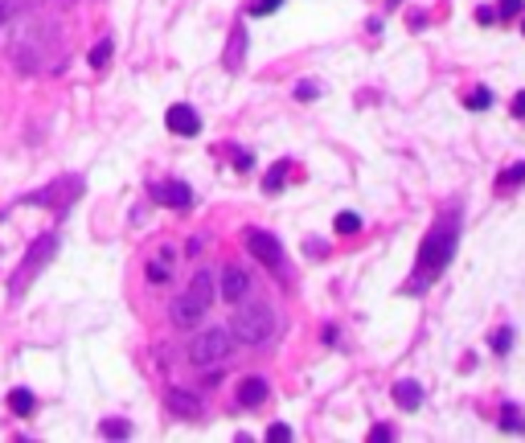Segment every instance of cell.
<instances>
[{"mask_svg": "<svg viewBox=\"0 0 525 443\" xmlns=\"http://www.w3.org/2000/svg\"><path fill=\"white\" fill-rule=\"evenodd\" d=\"M185 295H193L197 304H201V308H210V300H213V275L210 271H197L193 275V283H189V292Z\"/></svg>", "mask_w": 525, "mask_h": 443, "instance_id": "cell-15", "label": "cell"}, {"mask_svg": "<svg viewBox=\"0 0 525 443\" xmlns=\"http://www.w3.org/2000/svg\"><path fill=\"white\" fill-rule=\"evenodd\" d=\"M246 246H250V255H255L262 267L283 271V250H279L275 234H267V230H246Z\"/></svg>", "mask_w": 525, "mask_h": 443, "instance_id": "cell-5", "label": "cell"}, {"mask_svg": "<svg viewBox=\"0 0 525 443\" xmlns=\"http://www.w3.org/2000/svg\"><path fill=\"white\" fill-rule=\"evenodd\" d=\"M394 402H398V407L402 410H419L423 407V386H419V382H394Z\"/></svg>", "mask_w": 525, "mask_h": 443, "instance_id": "cell-11", "label": "cell"}, {"mask_svg": "<svg viewBox=\"0 0 525 443\" xmlns=\"http://www.w3.org/2000/svg\"><path fill=\"white\" fill-rule=\"evenodd\" d=\"M267 439H275V443H287V439H292V431H287L283 423H275L271 431H267Z\"/></svg>", "mask_w": 525, "mask_h": 443, "instance_id": "cell-29", "label": "cell"}, {"mask_svg": "<svg viewBox=\"0 0 525 443\" xmlns=\"http://www.w3.org/2000/svg\"><path fill=\"white\" fill-rule=\"evenodd\" d=\"M464 107H468V111H484V107H492V91H489V86L468 91V95H464Z\"/></svg>", "mask_w": 525, "mask_h": 443, "instance_id": "cell-17", "label": "cell"}, {"mask_svg": "<svg viewBox=\"0 0 525 443\" xmlns=\"http://www.w3.org/2000/svg\"><path fill=\"white\" fill-rule=\"evenodd\" d=\"M9 16H13V0H0V25H4Z\"/></svg>", "mask_w": 525, "mask_h": 443, "instance_id": "cell-33", "label": "cell"}, {"mask_svg": "<svg viewBox=\"0 0 525 443\" xmlns=\"http://www.w3.org/2000/svg\"><path fill=\"white\" fill-rule=\"evenodd\" d=\"M164 123H168L173 136H197V131H201V115H197L189 103H177V107H168Z\"/></svg>", "mask_w": 525, "mask_h": 443, "instance_id": "cell-6", "label": "cell"}, {"mask_svg": "<svg viewBox=\"0 0 525 443\" xmlns=\"http://www.w3.org/2000/svg\"><path fill=\"white\" fill-rule=\"evenodd\" d=\"M58 185H62V189H46V193H33V197H25V201H29V205H66V201H70V197H78V180L70 177V180H58Z\"/></svg>", "mask_w": 525, "mask_h": 443, "instance_id": "cell-8", "label": "cell"}, {"mask_svg": "<svg viewBox=\"0 0 525 443\" xmlns=\"http://www.w3.org/2000/svg\"><path fill=\"white\" fill-rule=\"evenodd\" d=\"M168 259H173V250L164 246V250H160V259H156V263H148V279H152V283H164V279H168Z\"/></svg>", "mask_w": 525, "mask_h": 443, "instance_id": "cell-18", "label": "cell"}, {"mask_svg": "<svg viewBox=\"0 0 525 443\" xmlns=\"http://www.w3.org/2000/svg\"><path fill=\"white\" fill-rule=\"evenodd\" d=\"M243 58H246V29L243 25H234V33H230V46H226V70H238L243 66Z\"/></svg>", "mask_w": 525, "mask_h": 443, "instance_id": "cell-13", "label": "cell"}, {"mask_svg": "<svg viewBox=\"0 0 525 443\" xmlns=\"http://www.w3.org/2000/svg\"><path fill=\"white\" fill-rule=\"evenodd\" d=\"M357 230H361V213H353V210L337 213V234H357Z\"/></svg>", "mask_w": 525, "mask_h": 443, "instance_id": "cell-21", "label": "cell"}, {"mask_svg": "<svg viewBox=\"0 0 525 443\" xmlns=\"http://www.w3.org/2000/svg\"><path fill=\"white\" fill-rule=\"evenodd\" d=\"M111 41H98V46L95 49H91V66H95V70H103V66H107V62H111Z\"/></svg>", "mask_w": 525, "mask_h": 443, "instance_id": "cell-24", "label": "cell"}, {"mask_svg": "<svg viewBox=\"0 0 525 443\" xmlns=\"http://www.w3.org/2000/svg\"><path fill=\"white\" fill-rule=\"evenodd\" d=\"M509 345H513V328H496V332H492V353H501V357H505Z\"/></svg>", "mask_w": 525, "mask_h": 443, "instance_id": "cell-25", "label": "cell"}, {"mask_svg": "<svg viewBox=\"0 0 525 443\" xmlns=\"http://www.w3.org/2000/svg\"><path fill=\"white\" fill-rule=\"evenodd\" d=\"M501 427H505V431H525V414L517 407H505L501 410Z\"/></svg>", "mask_w": 525, "mask_h": 443, "instance_id": "cell-22", "label": "cell"}, {"mask_svg": "<svg viewBox=\"0 0 525 443\" xmlns=\"http://www.w3.org/2000/svg\"><path fill=\"white\" fill-rule=\"evenodd\" d=\"M98 431H103L107 439H123V435H131V423H123V419H107Z\"/></svg>", "mask_w": 525, "mask_h": 443, "instance_id": "cell-23", "label": "cell"}, {"mask_svg": "<svg viewBox=\"0 0 525 443\" xmlns=\"http://www.w3.org/2000/svg\"><path fill=\"white\" fill-rule=\"evenodd\" d=\"M230 357V332L226 328H210L201 332L193 345H189V361L193 365H218V361Z\"/></svg>", "mask_w": 525, "mask_h": 443, "instance_id": "cell-4", "label": "cell"}, {"mask_svg": "<svg viewBox=\"0 0 525 443\" xmlns=\"http://www.w3.org/2000/svg\"><path fill=\"white\" fill-rule=\"evenodd\" d=\"M316 95H320V86H316V82H300V86H295V98H304V103L316 98Z\"/></svg>", "mask_w": 525, "mask_h": 443, "instance_id": "cell-28", "label": "cell"}, {"mask_svg": "<svg viewBox=\"0 0 525 443\" xmlns=\"http://www.w3.org/2000/svg\"><path fill=\"white\" fill-rule=\"evenodd\" d=\"M456 246H459V218L456 213H447V218H439V226L423 238V246H419V263H414L410 287L419 292V287H427L431 279H439L443 267H447L452 255H456Z\"/></svg>", "mask_w": 525, "mask_h": 443, "instance_id": "cell-1", "label": "cell"}, {"mask_svg": "<svg viewBox=\"0 0 525 443\" xmlns=\"http://www.w3.org/2000/svg\"><path fill=\"white\" fill-rule=\"evenodd\" d=\"M279 4H283V0H250V9H246V13H250V16H267V13H275Z\"/></svg>", "mask_w": 525, "mask_h": 443, "instance_id": "cell-26", "label": "cell"}, {"mask_svg": "<svg viewBox=\"0 0 525 443\" xmlns=\"http://www.w3.org/2000/svg\"><path fill=\"white\" fill-rule=\"evenodd\" d=\"M476 21H480V25H492V21H501V16H496V9L484 4V9H476Z\"/></svg>", "mask_w": 525, "mask_h": 443, "instance_id": "cell-31", "label": "cell"}, {"mask_svg": "<svg viewBox=\"0 0 525 443\" xmlns=\"http://www.w3.org/2000/svg\"><path fill=\"white\" fill-rule=\"evenodd\" d=\"M271 328H275V316H271L267 304H255V308H243L230 316V332L246 345H262L271 337Z\"/></svg>", "mask_w": 525, "mask_h": 443, "instance_id": "cell-3", "label": "cell"}, {"mask_svg": "<svg viewBox=\"0 0 525 443\" xmlns=\"http://www.w3.org/2000/svg\"><path fill=\"white\" fill-rule=\"evenodd\" d=\"M53 250H58V238H53V234H41V238L29 246V255L21 259V267L13 271V283H9V292H13V295H25V292H29V283L41 275V267L53 259Z\"/></svg>", "mask_w": 525, "mask_h": 443, "instance_id": "cell-2", "label": "cell"}, {"mask_svg": "<svg viewBox=\"0 0 525 443\" xmlns=\"http://www.w3.org/2000/svg\"><path fill=\"white\" fill-rule=\"evenodd\" d=\"M267 398V382L262 377H243L238 382V407H262Z\"/></svg>", "mask_w": 525, "mask_h": 443, "instance_id": "cell-12", "label": "cell"}, {"mask_svg": "<svg viewBox=\"0 0 525 443\" xmlns=\"http://www.w3.org/2000/svg\"><path fill=\"white\" fill-rule=\"evenodd\" d=\"M201 316H205V308L197 304L193 295H180L177 304H173V325H177V328H193Z\"/></svg>", "mask_w": 525, "mask_h": 443, "instance_id": "cell-9", "label": "cell"}, {"mask_svg": "<svg viewBox=\"0 0 525 443\" xmlns=\"http://www.w3.org/2000/svg\"><path fill=\"white\" fill-rule=\"evenodd\" d=\"M369 439H374V443H382V439H394V427H386V423H377L374 431H369Z\"/></svg>", "mask_w": 525, "mask_h": 443, "instance_id": "cell-30", "label": "cell"}, {"mask_svg": "<svg viewBox=\"0 0 525 443\" xmlns=\"http://www.w3.org/2000/svg\"><path fill=\"white\" fill-rule=\"evenodd\" d=\"M152 197H156L160 205H168V210H185V205L193 201V193H189L185 180H160V185H152Z\"/></svg>", "mask_w": 525, "mask_h": 443, "instance_id": "cell-7", "label": "cell"}, {"mask_svg": "<svg viewBox=\"0 0 525 443\" xmlns=\"http://www.w3.org/2000/svg\"><path fill=\"white\" fill-rule=\"evenodd\" d=\"M246 292H250V275H246L243 267H226L222 271V295L226 300H243Z\"/></svg>", "mask_w": 525, "mask_h": 443, "instance_id": "cell-10", "label": "cell"}, {"mask_svg": "<svg viewBox=\"0 0 525 443\" xmlns=\"http://www.w3.org/2000/svg\"><path fill=\"white\" fill-rule=\"evenodd\" d=\"M9 407H13L16 414H33V407H37V402H33L29 390H13V394H9Z\"/></svg>", "mask_w": 525, "mask_h": 443, "instance_id": "cell-20", "label": "cell"}, {"mask_svg": "<svg viewBox=\"0 0 525 443\" xmlns=\"http://www.w3.org/2000/svg\"><path fill=\"white\" fill-rule=\"evenodd\" d=\"M521 180H525V161L521 164H509L505 173L496 177V185H501V189H513V185H521Z\"/></svg>", "mask_w": 525, "mask_h": 443, "instance_id": "cell-19", "label": "cell"}, {"mask_svg": "<svg viewBox=\"0 0 525 443\" xmlns=\"http://www.w3.org/2000/svg\"><path fill=\"white\" fill-rule=\"evenodd\" d=\"M513 119H525V91L513 95Z\"/></svg>", "mask_w": 525, "mask_h": 443, "instance_id": "cell-32", "label": "cell"}, {"mask_svg": "<svg viewBox=\"0 0 525 443\" xmlns=\"http://www.w3.org/2000/svg\"><path fill=\"white\" fill-rule=\"evenodd\" d=\"M287 173H292V161L271 164V168H267V177H262V189H267V193H279V189H283V180H287Z\"/></svg>", "mask_w": 525, "mask_h": 443, "instance_id": "cell-16", "label": "cell"}, {"mask_svg": "<svg viewBox=\"0 0 525 443\" xmlns=\"http://www.w3.org/2000/svg\"><path fill=\"white\" fill-rule=\"evenodd\" d=\"M168 410H177L180 419H201V402L193 394H180V390H168Z\"/></svg>", "mask_w": 525, "mask_h": 443, "instance_id": "cell-14", "label": "cell"}, {"mask_svg": "<svg viewBox=\"0 0 525 443\" xmlns=\"http://www.w3.org/2000/svg\"><path fill=\"white\" fill-rule=\"evenodd\" d=\"M521 13H525L521 0H501V4H496V16H521Z\"/></svg>", "mask_w": 525, "mask_h": 443, "instance_id": "cell-27", "label": "cell"}, {"mask_svg": "<svg viewBox=\"0 0 525 443\" xmlns=\"http://www.w3.org/2000/svg\"><path fill=\"white\" fill-rule=\"evenodd\" d=\"M521 29H525V21H521Z\"/></svg>", "mask_w": 525, "mask_h": 443, "instance_id": "cell-34", "label": "cell"}]
</instances>
